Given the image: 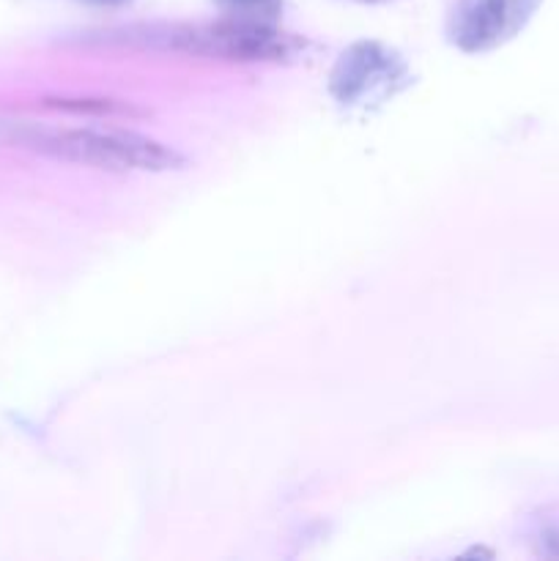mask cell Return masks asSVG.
I'll list each match as a JSON object with an SVG mask.
<instances>
[{"label": "cell", "mask_w": 559, "mask_h": 561, "mask_svg": "<svg viewBox=\"0 0 559 561\" xmlns=\"http://www.w3.org/2000/svg\"><path fill=\"white\" fill-rule=\"evenodd\" d=\"M96 42L115 47L184 53L201 58L239 60V64H294L305 58L310 42L296 33L280 31L272 22L225 20L195 25H135L99 33Z\"/></svg>", "instance_id": "cell-1"}, {"label": "cell", "mask_w": 559, "mask_h": 561, "mask_svg": "<svg viewBox=\"0 0 559 561\" xmlns=\"http://www.w3.org/2000/svg\"><path fill=\"white\" fill-rule=\"evenodd\" d=\"M0 142L27 148L58 162L107 170V173H168L186 164V157L175 148L140 131L115 129V126L53 129L25 121H0Z\"/></svg>", "instance_id": "cell-2"}, {"label": "cell", "mask_w": 559, "mask_h": 561, "mask_svg": "<svg viewBox=\"0 0 559 561\" xmlns=\"http://www.w3.org/2000/svg\"><path fill=\"white\" fill-rule=\"evenodd\" d=\"M411 82L414 75L403 55L373 38L345 47L329 71V93L345 110L381 107Z\"/></svg>", "instance_id": "cell-3"}, {"label": "cell", "mask_w": 559, "mask_h": 561, "mask_svg": "<svg viewBox=\"0 0 559 561\" xmlns=\"http://www.w3.org/2000/svg\"><path fill=\"white\" fill-rule=\"evenodd\" d=\"M540 5L543 0H453L447 42L466 55L491 53L513 42Z\"/></svg>", "instance_id": "cell-4"}, {"label": "cell", "mask_w": 559, "mask_h": 561, "mask_svg": "<svg viewBox=\"0 0 559 561\" xmlns=\"http://www.w3.org/2000/svg\"><path fill=\"white\" fill-rule=\"evenodd\" d=\"M214 5L230 20L272 22V25H277L285 0H214Z\"/></svg>", "instance_id": "cell-5"}, {"label": "cell", "mask_w": 559, "mask_h": 561, "mask_svg": "<svg viewBox=\"0 0 559 561\" xmlns=\"http://www.w3.org/2000/svg\"><path fill=\"white\" fill-rule=\"evenodd\" d=\"M80 3H88V5H107V9H113V5H126V3H132V0H80Z\"/></svg>", "instance_id": "cell-6"}, {"label": "cell", "mask_w": 559, "mask_h": 561, "mask_svg": "<svg viewBox=\"0 0 559 561\" xmlns=\"http://www.w3.org/2000/svg\"><path fill=\"white\" fill-rule=\"evenodd\" d=\"M354 3H370V5H384V3H395V0H354Z\"/></svg>", "instance_id": "cell-7"}]
</instances>
